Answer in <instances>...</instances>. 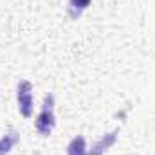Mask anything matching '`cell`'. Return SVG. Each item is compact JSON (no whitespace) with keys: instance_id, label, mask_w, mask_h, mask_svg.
Segmentation results:
<instances>
[{"instance_id":"obj_5","label":"cell","mask_w":155,"mask_h":155,"mask_svg":"<svg viewBox=\"0 0 155 155\" xmlns=\"http://www.w3.org/2000/svg\"><path fill=\"white\" fill-rule=\"evenodd\" d=\"M67 155H88L85 137L76 135V137L69 143V146H67Z\"/></svg>"},{"instance_id":"obj_1","label":"cell","mask_w":155,"mask_h":155,"mask_svg":"<svg viewBox=\"0 0 155 155\" xmlns=\"http://www.w3.org/2000/svg\"><path fill=\"white\" fill-rule=\"evenodd\" d=\"M35 126H36V132H38L41 137H49L56 126V114H54V96L52 94H47L43 97V105H41V110H40L38 117L35 121Z\"/></svg>"},{"instance_id":"obj_6","label":"cell","mask_w":155,"mask_h":155,"mask_svg":"<svg viewBox=\"0 0 155 155\" xmlns=\"http://www.w3.org/2000/svg\"><path fill=\"white\" fill-rule=\"evenodd\" d=\"M90 2L92 0H69V15L74 20H78L85 13V9L90 5Z\"/></svg>"},{"instance_id":"obj_3","label":"cell","mask_w":155,"mask_h":155,"mask_svg":"<svg viewBox=\"0 0 155 155\" xmlns=\"http://www.w3.org/2000/svg\"><path fill=\"white\" fill-rule=\"evenodd\" d=\"M117 134H119V130H114V132H110V134H105L94 146H92V150L88 152V155H103L108 148H112L114 146V143L117 141Z\"/></svg>"},{"instance_id":"obj_2","label":"cell","mask_w":155,"mask_h":155,"mask_svg":"<svg viewBox=\"0 0 155 155\" xmlns=\"http://www.w3.org/2000/svg\"><path fill=\"white\" fill-rule=\"evenodd\" d=\"M16 103H18V112L25 119L33 116L35 110V94H33V85L27 79L18 81L16 85Z\"/></svg>"},{"instance_id":"obj_4","label":"cell","mask_w":155,"mask_h":155,"mask_svg":"<svg viewBox=\"0 0 155 155\" xmlns=\"http://www.w3.org/2000/svg\"><path fill=\"white\" fill-rule=\"evenodd\" d=\"M18 141H20V134L16 130H9L7 134H4L0 137V155L11 153V150L18 144Z\"/></svg>"}]
</instances>
